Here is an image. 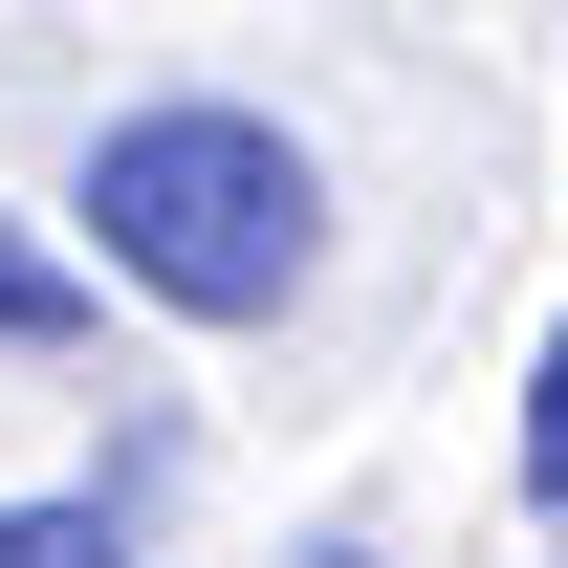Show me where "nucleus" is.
Masks as SVG:
<instances>
[{"label": "nucleus", "mask_w": 568, "mask_h": 568, "mask_svg": "<svg viewBox=\"0 0 568 568\" xmlns=\"http://www.w3.org/2000/svg\"><path fill=\"white\" fill-rule=\"evenodd\" d=\"M88 241H110V284H153L175 328H263V306H306V263H328V175H306L284 110L175 88V110H110V132H88Z\"/></svg>", "instance_id": "f257e3e1"}, {"label": "nucleus", "mask_w": 568, "mask_h": 568, "mask_svg": "<svg viewBox=\"0 0 568 568\" xmlns=\"http://www.w3.org/2000/svg\"><path fill=\"white\" fill-rule=\"evenodd\" d=\"M88 328V263L67 241H22V219H0V351H67Z\"/></svg>", "instance_id": "f03ea898"}, {"label": "nucleus", "mask_w": 568, "mask_h": 568, "mask_svg": "<svg viewBox=\"0 0 568 568\" xmlns=\"http://www.w3.org/2000/svg\"><path fill=\"white\" fill-rule=\"evenodd\" d=\"M0 568H132L110 503H0Z\"/></svg>", "instance_id": "7ed1b4c3"}, {"label": "nucleus", "mask_w": 568, "mask_h": 568, "mask_svg": "<svg viewBox=\"0 0 568 568\" xmlns=\"http://www.w3.org/2000/svg\"><path fill=\"white\" fill-rule=\"evenodd\" d=\"M525 503H568V328H547V372H525Z\"/></svg>", "instance_id": "20e7f679"}, {"label": "nucleus", "mask_w": 568, "mask_h": 568, "mask_svg": "<svg viewBox=\"0 0 568 568\" xmlns=\"http://www.w3.org/2000/svg\"><path fill=\"white\" fill-rule=\"evenodd\" d=\"M306 568H372V547H306Z\"/></svg>", "instance_id": "39448f33"}]
</instances>
